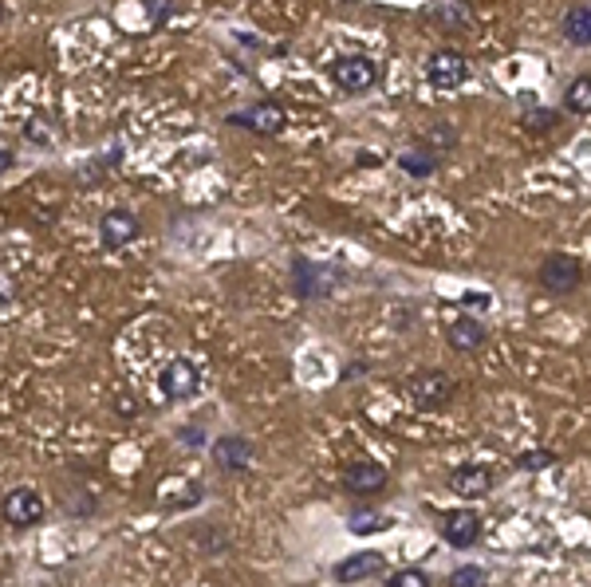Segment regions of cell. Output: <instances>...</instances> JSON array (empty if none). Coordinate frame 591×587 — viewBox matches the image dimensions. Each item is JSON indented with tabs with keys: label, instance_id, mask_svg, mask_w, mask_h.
<instances>
[{
	"label": "cell",
	"instance_id": "cell-21",
	"mask_svg": "<svg viewBox=\"0 0 591 587\" xmlns=\"http://www.w3.org/2000/svg\"><path fill=\"white\" fill-rule=\"evenodd\" d=\"M386 587H434V583H430V576H426V572H418V568H402V572H395V576L386 580Z\"/></svg>",
	"mask_w": 591,
	"mask_h": 587
},
{
	"label": "cell",
	"instance_id": "cell-13",
	"mask_svg": "<svg viewBox=\"0 0 591 587\" xmlns=\"http://www.w3.org/2000/svg\"><path fill=\"white\" fill-rule=\"evenodd\" d=\"M229 123L233 127H253V130H260V135H280L284 130V111L276 103H260L248 115H229Z\"/></svg>",
	"mask_w": 591,
	"mask_h": 587
},
{
	"label": "cell",
	"instance_id": "cell-9",
	"mask_svg": "<svg viewBox=\"0 0 591 587\" xmlns=\"http://www.w3.org/2000/svg\"><path fill=\"white\" fill-rule=\"evenodd\" d=\"M442 536L454 548H473L477 544V536H481V517L477 512H469V509L449 512V517L442 521Z\"/></svg>",
	"mask_w": 591,
	"mask_h": 587
},
{
	"label": "cell",
	"instance_id": "cell-25",
	"mask_svg": "<svg viewBox=\"0 0 591 587\" xmlns=\"http://www.w3.org/2000/svg\"><path fill=\"white\" fill-rule=\"evenodd\" d=\"M493 304V299L489 296H485V292H466V296H461V308H469V311H485V308H489Z\"/></svg>",
	"mask_w": 591,
	"mask_h": 587
},
{
	"label": "cell",
	"instance_id": "cell-7",
	"mask_svg": "<svg viewBox=\"0 0 591 587\" xmlns=\"http://www.w3.org/2000/svg\"><path fill=\"white\" fill-rule=\"evenodd\" d=\"M386 572V556L383 552H355L336 564V580L339 583H359V580H375Z\"/></svg>",
	"mask_w": 591,
	"mask_h": 587
},
{
	"label": "cell",
	"instance_id": "cell-8",
	"mask_svg": "<svg viewBox=\"0 0 591 587\" xmlns=\"http://www.w3.org/2000/svg\"><path fill=\"white\" fill-rule=\"evenodd\" d=\"M213 461H217L225 473H241L253 465V441L248 438H217L213 441Z\"/></svg>",
	"mask_w": 591,
	"mask_h": 587
},
{
	"label": "cell",
	"instance_id": "cell-19",
	"mask_svg": "<svg viewBox=\"0 0 591 587\" xmlns=\"http://www.w3.org/2000/svg\"><path fill=\"white\" fill-rule=\"evenodd\" d=\"M402 170H406L410 177H430L437 170V158L434 154H426V150H406L402 154Z\"/></svg>",
	"mask_w": 591,
	"mask_h": 587
},
{
	"label": "cell",
	"instance_id": "cell-26",
	"mask_svg": "<svg viewBox=\"0 0 591 587\" xmlns=\"http://www.w3.org/2000/svg\"><path fill=\"white\" fill-rule=\"evenodd\" d=\"M437 147H454V127H434Z\"/></svg>",
	"mask_w": 591,
	"mask_h": 587
},
{
	"label": "cell",
	"instance_id": "cell-18",
	"mask_svg": "<svg viewBox=\"0 0 591 587\" xmlns=\"http://www.w3.org/2000/svg\"><path fill=\"white\" fill-rule=\"evenodd\" d=\"M564 106H567L572 115H587V111H591V79H587V76H579L572 87H567Z\"/></svg>",
	"mask_w": 591,
	"mask_h": 587
},
{
	"label": "cell",
	"instance_id": "cell-20",
	"mask_svg": "<svg viewBox=\"0 0 591 587\" xmlns=\"http://www.w3.org/2000/svg\"><path fill=\"white\" fill-rule=\"evenodd\" d=\"M556 461H560V458H556L552 450H532V453H525V458H516V465H520V470H528V473H536V470H552Z\"/></svg>",
	"mask_w": 591,
	"mask_h": 587
},
{
	"label": "cell",
	"instance_id": "cell-23",
	"mask_svg": "<svg viewBox=\"0 0 591 587\" xmlns=\"http://www.w3.org/2000/svg\"><path fill=\"white\" fill-rule=\"evenodd\" d=\"M525 127L528 130H552L556 127V115L552 111H540V106H528V111H525Z\"/></svg>",
	"mask_w": 591,
	"mask_h": 587
},
{
	"label": "cell",
	"instance_id": "cell-11",
	"mask_svg": "<svg viewBox=\"0 0 591 587\" xmlns=\"http://www.w3.org/2000/svg\"><path fill=\"white\" fill-rule=\"evenodd\" d=\"M99 237H103L106 248H123V245H130L138 237V218L135 213H126V209L106 213V218L99 221Z\"/></svg>",
	"mask_w": 591,
	"mask_h": 587
},
{
	"label": "cell",
	"instance_id": "cell-14",
	"mask_svg": "<svg viewBox=\"0 0 591 587\" xmlns=\"http://www.w3.org/2000/svg\"><path fill=\"white\" fill-rule=\"evenodd\" d=\"M292 288H296V296H300V299L324 296V292H327L324 272H319L312 260H296V265H292Z\"/></svg>",
	"mask_w": 591,
	"mask_h": 587
},
{
	"label": "cell",
	"instance_id": "cell-10",
	"mask_svg": "<svg viewBox=\"0 0 591 587\" xmlns=\"http://www.w3.org/2000/svg\"><path fill=\"white\" fill-rule=\"evenodd\" d=\"M489 485H493L489 465H457V470L449 473V489H454L457 497H485Z\"/></svg>",
	"mask_w": 591,
	"mask_h": 587
},
{
	"label": "cell",
	"instance_id": "cell-24",
	"mask_svg": "<svg viewBox=\"0 0 591 587\" xmlns=\"http://www.w3.org/2000/svg\"><path fill=\"white\" fill-rule=\"evenodd\" d=\"M437 12H442V24H446V28H469V16H466V8H457V5H442V8H437Z\"/></svg>",
	"mask_w": 591,
	"mask_h": 587
},
{
	"label": "cell",
	"instance_id": "cell-6",
	"mask_svg": "<svg viewBox=\"0 0 591 587\" xmlns=\"http://www.w3.org/2000/svg\"><path fill=\"white\" fill-rule=\"evenodd\" d=\"M44 497L35 493V489H12V493L5 497V521L12 524V529H32V524L44 521Z\"/></svg>",
	"mask_w": 591,
	"mask_h": 587
},
{
	"label": "cell",
	"instance_id": "cell-3",
	"mask_svg": "<svg viewBox=\"0 0 591 587\" xmlns=\"http://www.w3.org/2000/svg\"><path fill=\"white\" fill-rule=\"evenodd\" d=\"M410 399L422 410H437V406H446L454 399V379L446 370H422V375L410 379Z\"/></svg>",
	"mask_w": 591,
	"mask_h": 587
},
{
	"label": "cell",
	"instance_id": "cell-1",
	"mask_svg": "<svg viewBox=\"0 0 591 587\" xmlns=\"http://www.w3.org/2000/svg\"><path fill=\"white\" fill-rule=\"evenodd\" d=\"M331 79H336L339 91L363 95L378 83V67H375V59H366V56H343L331 64Z\"/></svg>",
	"mask_w": 591,
	"mask_h": 587
},
{
	"label": "cell",
	"instance_id": "cell-15",
	"mask_svg": "<svg viewBox=\"0 0 591 587\" xmlns=\"http://www.w3.org/2000/svg\"><path fill=\"white\" fill-rule=\"evenodd\" d=\"M481 343H485V328L473 316H461L449 323V347L454 351H477Z\"/></svg>",
	"mask_w": 591,
	"mask_h": 587
},
{
	"label": "cell",
	"instance_id": "cell-2",
	"mask_svg": "<svg viewBox=\"0 0 591 587\" xmlns=\"http://www.w3.org/2000/svg\"><path fill=\"white\" fill-rule=\"evenodd\" d=\"M201 387V367L194 363V359H170L162 370V390H165V399L170 402H185V399H194Z\"/></svg>",
	"mask_w": 591,
	"mask_h": 587
},
{
	"label": "cell",
	"instance_id": "cell-12",
	"mask_svg": "<svg viewBox=\"0 0 591 587\" xmlns=\"http://www.w3.org/2000/svg\"><path fill=\"white\" fill-rule=\"evenodd\" d=\"M383 485H386V470L378 461H355L343 470V489H351V493H375Z\"/></svg>",
	"mask_w": 591,
	"mask_h": 587
},
{
	"label": "cell",
	"instance_id": "cell-17",
	"mask_svg": "<svg viewBox=\"0 0 591 587\" xmlns=\"http://www.w3.org/2000/svg\"><path fill=\"white\" fill-rule=\"evenodd\" d=\"M347 529L355 536H375V532L395 529V517H383V512H355V517L347 521Z\"/></svg>",
	"mask_w": 591,
	"mask_h": 587
},
{
	"label": "cell",
	"instance_id": "cell-16",
	"mask_svg": "<svg viewBox=\"0 0 591 587\" xmlns=\"http://www.w3.org/2000/svg\"><path fill=\"white\" fill-rule=\"evenodd\" d=\"M564 35H567V40H572L576 47H587V44H591V12H587L584 5L572 8V12L564 16Z\"/></svg>",
	"mask_w": 591,
	"mask_h": 587
},
{
	"label": "cell",
	"instance_id": "cell-28",
	"mask_svg": "<svg viewBox=\"0 0 591 587\" xmlns=\"http://www.w3.org/2000/svg\"><path fill=\"white\" fill-rule=\"evenodd\" d=\"M0 16H5V5H0Z\"/></svg>",
	"mask_w": 591,
	"mask_h": 587
},
{
	"label": "cell",
	"instance_id": "cell-4",
	"mask_svg": "<svg viewBox=\"0 0 591 587\" xmlns=\"http://www.w3.org/2000/svg\"><path fill=\"white\" fill-rule=\"evenodd\" d=\"M579 280H584V268H579V260L567 257V253H556V257H548V260L540 265V284H544L548 292H556V296L576 292Z\"/></svg>",
	"mask_w": 591,
	"mask_h": 587
},
{
	"label": "cell",
	"instance_id": "cell-22",
	"mask_svg": "<svg viewBox=\"0 0 591 587\" xmlns=\"http://www.w3.org/2000/svg\"><path fill=\"white\" fill-rule=\"evenodd\" d=\"M485 572L481 568H473V564H466V568H457L454 576H449V587H485Z\"/></svg>",
	"mask_w": 591,
	"mask_h": 587
},
{
	"label": "cell",
	"instance_id": "cell-5",
	"mask_svg": "<svg viewBox=\"0 0 591 587\" xmlns=\"http://www.w3.org/2000/svg\"><path fill=\"white\" fill-rule=\"evenodd\" d=\"M466 76H469V64H466V56H461L457 47H442V52H434L430 59H426V79H430L437 91L457 87Z\"/></svg>",
	"mask_w": 591,
	"mask_h": 587
},
{
	"label": "cell",
	"instance_id": "cell-27",
	"mask_svg": "<svg viewBox=\"0 0 591 587\" xmlns=\"http://www.w3.org/2000/svg\"><path fill=\"white\" fill-rule=\"evenodd\" d=\"M8 166H12V154H8V150H0V174H5Z\"/></svg>",
	"mask_w": 591,
	"mask_h": 587
}]
</instances>
